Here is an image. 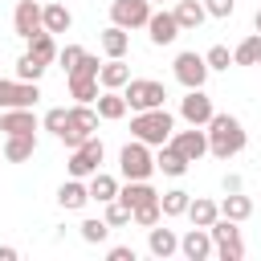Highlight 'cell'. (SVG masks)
Returning <instances> with one entry per match:
<instances>
[{
  "instance_id": "obj_1",
  "label": "cell",
  "mask_w": 261,
  "mask_h": 261,
  "mask_svg": "<svg viewBox=\"0 0 261 261\" xmlns=\"http://www.w3.org/2000/svg\"><path fill=\"white\" fill-rule=\"evenodd\" d=\"M208 155H216V159H232V155H241L245 151V143H249V135H245V126H241V118L237 114H212L208 118Z\"/></svg>"
},
{
  "instance_id": "obj_2",
  "label": "cell",
  "mask_w": 261,
  "mask_h": 261,
  "mask_svg": "<svg viewBox=\"0 0 261 261\" xmlns=\"http://www.w3.org/2000/svg\"><path fill=\"white\" fill-rule=\"evenodd\" d=\"M171 130H175V114H167L163 106H155V110H135V118H130V139H139V143H147V147H163V143L171 139Z\"/></svg>"
},
{
  "instance_id": "obj_3",
  "label": "cell",
  "mask_w": 261,
  "mask_h": 261,
  "mask_svg": "<svg viewBox=\"0 0 261 261\" xmlns=\"http://www.w3.org/2000/svg\"><path fill=\"white\" fill-rule=\"evenodd\" d=\"M122 98H126V110H155L167 102V90L155 77H130L122 86Z\"/></svg>"
},
{
  "instance_id": "obj_4",
  "label": "cell",
  "mask_w": 261,
  "mask_h": 261,
  "mask_svg": "<svg viewBox=\"0 0 261 261\" xmlns=\"http://www.w3.org/2000/svg\"><path fill=\"white\" fill-rule=\"evenodd\" d=\"M98 122H102V118H98V110H94L90 102H77V106H69V122H65V130H61L57 139L73 151L77 143H86V139L98 130Z\"/></svg>"
},
{
  "instance_id": "obj_5",
  "label": "cell",
  "mask_w": 261,
  "mask_h": 261,
  "mask_svg": "<svg viewBox=\"0 0 261 261\" xmlns=\"http://www.w3.org/2000/svg\"><path fill=\"white\" fill-rule=\"evenodd\" d=\"M118 171H122V179H151V175H155V155H151V147L139 143V139H130V143L118 151Z\"/></svg>"
},
{
  "instance_id": "obj_6",
  "label": "cell",
  "mask_w": 261,
  "mask_h": 261,
  "mask_svg": "<svg viewBox=\"0 0 261 261\" xmlns=\"http://www.w3.org/2000/svg\"><path fill=\"white\" fill-rule=\"evenodd\" d=\"M102 159H106V147H102L98 135H90L86 143H77V147L69 151V163H65V167H69L73 179H90V175L102 167Z\"/></svg>"
},
{
  "instance_id": "obj_7",
  "label": "cell",
  "mask_w": 261,
  "mask_h": 261,
  "mask_svg": "<svg viewBox=\"0 0 261 261\" xmlns=\"http://www.w3.org/2000/svg\"><path fill=\"white\" fill-rule=\"evenodd\" d=\"M171 73H175V82L184 86V90H196V86H204L208 82V61H204V53H192V49H184V53H175V61H171Z\"/></svg>"
},
{
  "instance_id": "obj_8",
  "label": "cell",
  "mask_w": 261,
  "mask_h": 261,
  "mask_svg": "<svg viewBox=\"0 0 261 261\" xmlns=\"http://www.w3.org/2000/svg\"><path fill=\"white\" fill-rule=\"evenodd\" d=\"M37 102H41V86H37V82L0 77V110H12V106H37Z\"/></svg>"
},
{
  "instance_id": "obj_9",
  "label": "cell",
  "mask_w": 261,
  "mask_h": 261,
  "mask_svg": "<svg viewBox=\"0 0 261 261\" xmlns=\"http://www.w3.org/2000/svg\"><path fill=\"white\" fill-rule=\"evenodd\" d=\"M212 114H216V106H212V98L204 94V86H196V90H188V94L179 98V118H184L188 126H208Z\"/></svg>"
},
{
  "instance_id": "obj_10",
  "label": "cell",
  "mask_w": 261,
  "mask_h": 261,
  "mask_svg": "<svg viewBox=\"0 0 261 261\" xmlns=\"http://www.w3.org/2000/svg\"><path fill=\"white\" fill-rule=\"evenodd\" d=\"M151 16V0H110V24L118 29H143Z\"/></svg>"
},
{
  "instance_id": "obj_11",
  "label": "cell",
  "mask_w": 261,
  "mask_h": 261,
  "mask_svg": "<svg viewBox=\"0 0 261 261\" xmlns=\"http://www.w3.org/2000/svg\"><path fill=\"white\" fill-rule=\"evenodd\" d=\"M188 163H200L204 155H208V130L204 126H188V130H171V139H167Z\"/></svg>"
},
{
  "instance_id": "obj_12",
  "label": "cell",
  "mask_w": 261,
  "mask_h": 261,
  "mask_svg": "<svg viewBox=\"0 0 261 261\" xmlns=\"http://www.w3.org/2000/svg\"><path fill=\"white\" fill-rule=\"evenodd\" d=\"M147 37H151V45L155 49H163V45H175V37H179V24H175V16L171 12H155L151 8V16H147Z\"/></svg>"
},
{
  "instance_id": "obj_13",
  "label": "cell",
  "mask_w": 261,
  "mask_h": 261,
  "mask_svg": "<svg viewBox=\"0 0 261 261\" xmlns=\"http://www.w3.org/2000/svg\"><path fill=\"white\" fill-rule=\"evenodd\" d=\"M0 130L4 135H37L41 122H37L33 106H12V110H0Z\"/></svg>"
},
{
  "instance_id": "obj_14",
  "label": "cell",
  "mask_w": 261,
  "mask_h": 261,
  "mask_svg": "<svg viewBox=\"0 0 261 261\" xmlns=\"http://www.w3.org/2000/svg\"><path fill=\"white\" fill-rule=\"evenodd\" d=\"M179 253L188 257V261H208L212 253H216V245H212V237H208V228H200V224H192L184 237H179Z\"/></svg>"
},
{
  "instance_id": "obj_15",
  "label": "cell",
  "mask_w": 261,
  "mask_h": 261,
  "mask_svg": "<svg viewBox=\"0 0 261 261\" xmlns=\"http://www.w3.org/2000/svg\"><path fill=\"white\" fill-rule=\"evenodd\" d=\"M147 253L159 257V261L175 257V253H179V237H175V228H163V220L151 224V228H147Z\"/></svg>"
},
{
  "instance_id": "obj_16",
  "label": "cell",
  "mask_w": 261,
  "mask_h": 261,
  "mask_svg": "<svg viewBox=\"0 0 261 261\" xmlns=\"http://www.w3.org/2000/svg\"><path fill=\"white\" fill-rule=\"evenodd\" d=\"M12 33L16 37H33V33H41V4L37 0H16V8H12Z\"/></svg>"
},
{
  "instance_id": "obj_17",
  "label": "cell",
  "mask_w": 261,
  "mask_h": 261,
  "mask_svg": "<svg viewBox=\"0 0 261 261\" xmlns=\"http://www.w3.org/2000/svg\"><path fill=\"white\" fill-rule=\"evenodd\" d=\"M171 16H175L179 33H196V29L208 20V12H204V0H175Z\"/></svg>"
},
{
  "instance_id": "obj_18",
  "label": "cell",
  "mask_w": 261,
  "mask_h": 261,
  "mask_svg": "<svg viewBox=\"0 0 261 261\" xmlns=\"http://www.w3.org/2000/svg\"><path fill=\"white\" fill-rule=\"evenodd\" d=\"M69 24H73V12L61 4V0H49V4H41V29L45 33H69Z\"/></svg>"
},
{
  "instance_id": "obj_19",
  "label": "cell",
  "mask_w": 261,
  "mask_h": 261,
  "mask_svg": "<svg viewBox=\"0 0 261 261\" xmlns=\"http://www.w3.org/2000/svg\"><path fill=\"white\" fill-rule=\"evenodd\" d=\"M130 82V65L122 61V57H106L102 65H98V86L102 90H122Z\"/></svg>"
},
{
  "instance_id": "obj_20",
  "label": "cell",
  "mask_w": 261,
  "mask_h": 261,
  "mask_svg": "<svg viewBox=\"0 0 261 261\" xmlns=\"http://www.w3.org/2000/svg\"><path fill=\"white\" fill-rule=\"evenodd\" d=\"M57 204H61L65 212H82V208L90 204V188H86L82 179H73V175H69V179L57 188Z\"/></svg>"
},
{
  "instance_id": "obj_21",
  "label": "cell",
  "mask_w": 261,
  "mask_h": 261,
  "mask_svg": "<svg viewBox=\"0 0 261 261\" xmlns=\"http://www.w3.org/2000/svg\"><path fill=\"white\" fill-rule=\"evenodd\" d=\"M94 110H98L102 122H118V118L126 114V98H122V90H102V94L94 98Z\"/></svg>"
},
{
  "instance_id": "obj_22",
  "label": "cell",
  "mask_w": 261,
  "mask_h": 261,
  "mask_svg": "<svg viewBox=\"0 0 261 261\" xmlns=\"http://www.w3.org/2000/svg\"><path fill=\"white\" fill-rule=\"evenodd\" d=\"M37 155V135H4V159L8 163H29Z\"/></svg>"
},
{
  "instance_id": "obj_23",
  "label": "cell",
  "mask_w": 261,
  "mask_h": 261,
  "mask_svg": "<svg viewBox=\"0 0 261 261\" xmlns=\"http://www.w3.org/2000/svg\"><path fill=\"white\" fill-rule=\"evenodd\" d=\"M98 45H102L106 57H126V49H130V33L118 29V24H106V29L98 33Z\"/></svg>"
},
{
  "instance_id": "obj_24",
  "label": "cell",
  "mask_w": 261,
  "mask_h": 261,
  "mask_svg": "<svg viewBox=\"0 0 261 261\" xmlns=\"http://www.w3.org/2000/svg\"><path fill=\"white\" fill-rule=\"evenodd\" d=\"M253 212H257V204H253L245 192H224V200H220V216H228V220L241 224V220H249Z\"/></svg>"
},
{
  "instance_id": "obj_25",
  "label": "cell",
  "mask_w": 261,
  "mask_h": 261,
  "mask_svg": "<svg viewBox=\"0 0 261 261\" xmlns=\"http://www.w3.org/2000/svg\"><path fill=\"white\" fill-rule=\"evenodd\" d=\"M188 167H192V163H188V159H184V155H179V151H175L171 143H163V147H159V155H155V171H163V175L179 179V175H184Z\"/></svg>"
},
{
  "instance_id": "obj_26",
  "label": "cell",
  "mask_w": 261,
  "mask_h": 261,
  "mask_svg": "<svg viewBox=\"0 0 261 261\" xmlns=\"http://www.w3.org/2000/svg\"><path fill=\"white\" fill-rule=\"evenodd\" d=\"M184 216H188L192 224L208 228V224H212V220L220 216V204H216V200H208V196H192V200H188V212H184Z\"/></svg>"
},
{
  "instance_id": "obj_27",
  "label": "cell",
  "mask_w": 261,
  "mask_h": 261,
  "mask_svg": "<svg viewBox=\"0 0 261 261\" xmlns=\"http://www.w3.org/2000/svg\"><path fill=\"white\" fill-rule=\"evenodd\" d=\"M118 200H122L126 208H139V204H147V200H159V192H155L147 179H126V188H118Z\"/></svg>"
},
{
  "instance_id": "obj_28",
  "label": "cell",
  "mask_w": 261,
  "mask_h": 261,
  "mask_svg": "<svg viewBox=\"0 0 261 261\" xmlns=\"http://www.w3.org/2000/svg\"><path fill=\"white\" fill-rule=\"evenodd\" d=\"M86 188H90V200H98V204H106V200H114V196H118V179H114L110 171H102V167L90 175V184H86Z\"/></svg>"
},
{
  "instance_id": "obj_29",
  "label": "cell",
  "mask_w": 261,
  "mask_h": 261,
  "mask_svg": "<svg viewBox=\"0 0 261 261\" xmlns=\"http://www.w3.org/2000/svg\"><path fill=\"white\" fill-rule=\"evenodd\" d=\"M65 77H69V98L94 106V98H98V77H90V73H65Z\"/></svg>"
},
{
  "instance_id": "obj_30",
  "label": "cell",
  "mask_w": 261,
  "mask_h": 261,
  "mask_svg": "<svg viewBox=\"0 0 261 261\" xmlns=\"http://www.w3.org/2000/svg\"><path fill=\"white\" fill-rule=\"evenodd\" d=\"M232 65H261V33H249L232 49Z\"/></svg>"
},
{
  "instance_id": "obj_31",
  "label": "cell",
  "mask_w": 261,
  "mask_h": 261,
  "mask_svg": "<svg viewBox=\"0 0 261 261\" xmlns=\"http://www.w3.org/2000/svg\"><path fill=\"white\" fill-rule=\"evenodd\" d=\"M29 53H33L37 61H45V65L57 61V41H53V33H45V29L33 33V37H29Z\"/></svg>"
},
{
  "instance_id": "obj_32",
  "label": "cell",
  "mask_w": 261,
  "mask_h": 261,
  "mask_svg": "<svg viewBox=\"0 0 261 261\" xmlns=\"http://www.w3.org/2000/svg\"><path fill=\"white\" fill-rule=\"evenodd\" d=\"M188 200H192V192H184V188H171V192H163V196H159L163 220H171V216H184V212H188Z\"/></svg>"
},
{
  "instance_id": "obj_33",
  "label": "cell",
  "mask_w": 261,
  "mask_h": 261,
  "mask_svg": "<svg viewBox=\"0 0 261 261\" xmlns=\"http://www.w3.org/2000/svg\"><path fill=\"white\" fill-rule=\"evenodd\" d=\"M45 69H49V65H45V61H37L29 49L16 57V77H20V82H41V77H45Z\"/></svg>"
},
{
  "instance_id": "obj_34",
  "label": "cell",
  "mask_w": 261,
  "mask_h": 261,
  "mask_svg": "<svg viewBox=\"0 0 261 261\" xmlns=\"http://www.w3.org/2000/svg\"><path fill=\"white\" fill-rule=\"evenodd\" d=\"M159 220H163V208H159V200H147V204L130 208V224H139V228H151V224H159Z\"/></svg>"
},
{
  "instance_id": "obj_35",
  "label": "cell",
  "mask_w": 261,
  "mask_h": 261,
  "mask_svg": "<svg viewBox=\"0 0 261 261\" xmlns=\"http://www.w3.org/2000/svg\"><path fill=\"white\" fill-rule=\"evenodd\" d=\"M77 232H82V241H86V245H102V241L110 237V224H106L102 216H90V220H82V224H77Z\"/></svg>"
},
{
  "instance_id": "obj_36",
  "label": "cell",
  "mask_w": 261,
  "mask_h": 261,
  "mask_svg": "<svg viewBox=\"0 0 261 261\" xmlns=\"http://www.w3.org/2000/svg\"><path fill=\"white\" fill-rule=\"evenodd\" d=\"M102 220L110 224V228H122V224H130V208L114 196V200H106V212H102Z\"/></svg>"
},
{
  "instance_id": "obj_37",
  "label": "cell",
  "mask_w": 261,
  "mask_h": 261,
  "mask_svg": "<svg viewBox=\"0 0 261 261\" xmlns=\"http://www.w3.org/2000/svg\"><path fill=\"white\" fill-rule=\"evenodd\" d=\"M65 122H69V110H65V106L45 110V118H41V126H45L49 135H61V130H65Z\"/></svg>"
},
{
  "instance_id": "obj_38",
  "label": "cell",
  "mask_w": 261,
  "mask_h": 261,
  "mask_svg": "<svg viewBox=\"0 0 261 261\" xmlns=\"http://www.w3.org/2000/svg\"><path fill=\"white\" fill-rule=\"evenodd\" d=\"M204 61H208V69H228V65H232V49H228V45H212V49L204 53Z\"/></svg>"
},
{
  "instance_id": "obj_39",
  "label": "cell",
  "mask_w": 261,
  "mask_h": 261,
  "mask_svg": "<svg viewBox=\"0 0 261 261\" xmlns=\"http://www.w3.org/2000/svg\"><path fill=\"white\" fill-rule=\"evenodd\" d=\"M204 12L216 16V20H228L237 12V0H204Z\"/></svg>"
},
{
  "instance_id": "obj_40",
  "label": "cell",
  "mask_w": 261,
  "mask_h": 261,
  "mask_svg": "<svg viewBox=\"0 0 261 261\" xmlns=\"http://www.w3.org/2000/svg\"><path fill=\"white\" fill-rule=\"evenodd\" d=\"M82 53H86L82 45H65V49H57V61L65 65V73H69V69H73L77 61H82Z\"/></svg>"
},
{
  "instance_id": "obj_41",
  "label": "cell",
  "mask_w": 261,
  "mask_h": 261,
  "mask_svg": "<svg viewBox=\"0 0 261 261\" xmlns=\"http://www.w3.org/2000/svg\"><path fill=\"white\" fill-rule=\"evenodd\" d=\"M212 257H220V261H241V257H245V245H241V241H232V245H216Z\"/></svg>"
},
{
  "instance_id": "obj_42",
  "label": "cell",
  "mask_w": 261,
  "mask_h": 261,
  "mask_svg": "<svg viewBox=\"0 0 261 261\" xmlns=\"http://www.w3.org/2000/svg\"><path fill=\"white\" fill-rule=\"evenodd\" d=\"M98 65H102V61H98L94 53H82V61H77L69 73H90V77H98Z\"/></svg>"
},
{
  "instance_id": "obj_43",
  "label": "cell",
  "mask_w": 261,
  "mask_h": 261,
  "mask_svg": "<svg viewBox=\"0 0 261 261\" xmlns=\"http://www.w3.org/2000/svg\"><path fill=\"white\" fill-rule=\"evenodd\" d=\"M106 261H135V249L130 245H114V249H106Z\"/></svg>"
},
{
  "instance_id": "obj_44",
  "label": "cell",
  "mask_w": 261,
  "mask_h": 261,
  "mask_svg": "<svg viewBox=\"0 0 261 261\" xmlns=\"http://www.w3.org/2000/svg\"><path fill=\"white\" fill-rule=\"evenodd\" d=\"M220 188H224V192H241L245 184H241V175H232V171H228V175L220 179Z\"/></svg>"
},
{
  "instance_id": "obj_45",
  "label": "cell",
  "mask_w": 261,
  "mask_h": 261,
  "mask_svg": "<svg viewBox=\"0 0 261 261\" xmlns=\"http://www.w3.org/2000/svg\"><path fill=\"white\" fill-rule=\"evenodd\" d=\"M20 257V249H12V245H0V261H16Z\"/></svg>"
},
{
  "instance_id": "obj_46",
  "label": "cell",
  "mask_w": 261,
  "mask_h": 261,
  "mask_svg": "<svg viewBox=\"0 0 261 261\" xmlns=\"http://www.w3.org/2000/svg\"><path fill=\"white\" fill-rule=\"evenodd\" d=\"M253 33H261V8L253 12Z\"/></svg>"
},
{
  "instance_id": "obj_47",
  "label": "cell",
  "mask_w": 261,
  "mask_h": 261,
  "mask_svg": "<svg viewBox=\"0 0 261 261\" xmlns=\"http://www.w3.org/2000/svg\"><path fill=\"white\" fill-rule=\"evenodd\" d=\"M151 4H163V0H151Z\"/></svg>"
}]
</instances>
